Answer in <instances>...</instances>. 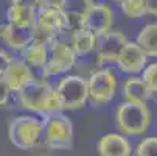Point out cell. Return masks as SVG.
I'll return each instance as SVG.
<instances>
[{
  "mask_svg": "<svg viewBox=\"0 0 157 156\" xmlns=\"http://www.w3.org/2000/svg\"><path fill=\"white\" fill-rule=\"evenodd\" d=\"M136 42L148 58H157V22L146 24L139 31Z\"/></svg>",
  "mask_w": 157,
  "mask_h": 156,
  "instance_id": "cell-19",
  "label": "cell"
},
{
  "mask_svg": "<svg viewBox=\"0 0 157 156\" xmlns=\"http://www.w3.org/2000/svg\"><path fill=\"white\" fill-rule=\"evenodd\" d=\"M98 154L100 156H131L132 147L131 142L121 133H107L98 141Z\"/></svg>",
  "mask_w": 157,
  "mask_h": 156,
  "instance_id": "cell-15",
  "label": "cell"
},
{
  "mask_svg": "<svg viewBox=\"0 0 157 156\" xmlns=\"http://www.w3.org/2000/svg\"><path fill=\"white\" fill-rule=\"evenodd\" d=\"M117 77L109 67H100L87 78L89 100L95 105H106L114 100L117 94Z\"/></svg>",
  "mask_w": 157,
  "mask_h": 156,
  "instance_id": "cell-7",
  "label": "cell"
},
{
  "mask_svg": "<svg viewBox=\"0 0 157 156\" xmlns=\"http://www.w3.org/2000/svg\"><path fill=\"white\" fill-rule=\"evenodd\" d=\"M8 138L11 144L20 150H31L40 145L42 119L34 114H20L10 122Z\"/></svg>",
  "mask_w": 157,
  "mask_h": 156,
  "instance_id": "cell-4",
  "label": "cell"
},
{
  "mask_svg": "<svg viewBox=\"0 0 157 156\" xmlns=\"http://www.w3.org/2000/svg\"><path fill=\"white\" fill-rule=\"evenodd\" d=\"M136 156H157V138H145L136 147Z\"/></svg>",
  "mask_w": 157,
  "mask_h": 156,
  "instance_id": "cell-23",
  "label": "cell"
},
{
  "mask_svg": "<svg viewBox=\"0 0 157 156\" xmlns=\"http://www.w3.org/2000/svg\"><path fill=\"white\" fill-rule=\"evenodd\" d=\"M34 36V25H14V24H6L0 30V38L3 44L16 52H22L28 44L33 42Z\"/></svg>",
  "mask_w": 157,
  "mask_h": 156,
  "instance_id": "cell-13",
  "label": "cell"
},
{
  "mask_svg": "<svg viewBox=\"0 0 157 156\" xmlns=\"http://www.w3.org/2000/svg\"><path fill=\"white\" fill-rule=\"evenodd\" d=\"M112 25H114V10L106 3H94L82 20V28L92 31L95 36L110 31Z\"/></svg>",
  "mask_w": 157,
  "mask_h": 156,
  "instance_id": "cell-10",
  "label": "cell"
},
{
  "mask_svg": "<svg viewBox=\"0 0 157 156\" xmlns=\"http://www.w3.org/2000/svg\"><path fill=\"white\" fill-rule=\"evenodd\" d=\"M94 3V0H58V5L67 22V30L81 28L87 11Z\"/></svg>",
  "mask_w": 157,
  "mask_h": 156,
  "instance_id": "cell-14",
  "label": "cell"
},
{
  "mask_svg": "<svg viewBox=\"0 0 157 156\" xmlns=\"http://www.w3.org/2000/svg\"><path fill=\"white\" fill-rule=\"evenodd\" d=\"M42 119V141L53 150H69L73 142V123L64 111L52 113Z\"/></svg>",
  "mask_w": 157,
  "mask_h": 156,
  "instance_id": "cell-3",
  "label": "cell"
},
{
  "mask_svg": "<svg viewBox=\"0 0 157 156\" xmlns=\"http://www.w3.org/2000/svg\"><path fill=\"white\" fill-rule=\"evenodd\" d=\"M34 27L55 36V38L61 31L67 30V22H65L64 13L61 11V8L58 5V0L56 2H47V0H44V3L37 8Z\"/></svg>",
  "mask_w": 157,
  "mask_h": 156,
  "instance_id": "cell-8",
  "label": "cell"
},
{
  "mask_svg": "<svg viewBox=\"0 0 157 156\" xmlns=\"http://www.w3.org/2000/svg\"><path fill=\"white\" fill-rule=\"evenodd\" d=\"M37 10L11 3L6 10V22L14 25H36Z\"/></svg>",
  "mask_w": 157,
  "mask_h": 156,
  "instance_id": "cell-20",
  "label": "cell"
},
{
  "mask_svg": "<svg viewBox=\"0 0 157 156\" xmlns=\"http://www.w3.org/2000/svg\"><path fill=\"white\" fill-rule=\"evenodd\" d=\"M120 10L129 19H139L146 14L145 0H121Z\"/></svg>",
  "mask_w": 157,
  "mask_h": 156,
  "instance_id": "cell-21",
  "label": "cell"
},
{
  "mask_svg": "<svg viewBox=\"0 0 157 156\" xmlns=\"http://www.w3.org/2000/svg\"><path fill=\"white\" fill-rule=\"evenodd\" d=\"M128 38L121 31H114L110 30L104 34L97 36V46H95V53H97V62L100 66L110 64L117 61L120 52L126 46Z\"/></svg>",
  "mask_w": 157,
  "mask_h": 156,
  "instance_id": "cell-9",
  "label": "cell"
},
{
  "mask_svg": "<svg viewBox=\"0 0 157 156\" xmlns=\"http://www.w3.org/2000/svg\"><path fill=\"white\" fill-rule=\"evenodd\" d=\"M70 31H61L48 46V58L47 64L42 69L44 78H48L53 75H62L72 70L76 62V55L70 46Z\"/></svg>",
  "mask_w": 157,
  "mask_h": 156,
  "instance_id": "cell-2",
  "label": "cell"
},
{
  "mask_svg": "<svg viewBox=\"0 0 157 156\" xmlns=\"http://www.w3.org/2000/svg\"><path fill=\"white\" fill-rule=\"evenodd\" d=\"M70 46L76 55V58L79 56H87L95 50L97 46V36L89 31L86 28H76L70 31Z\"/></svg>",
  "mask_w": 157,
  "mask_h": 156,
  "instance_id": "cell-16",
  "label": "cell"
},
{
  "mask_svg": "<svg viewBox=\"0 0 157 156\" xmlns=\"http://www.w3.org/2000/svg\"><path fill=\"white\" fill-rule=\"evenodd\" d=\"M17 98L22 108L39 117L62 111L56 87L48 83L47 78H34L33 81H30L17 92Z\"/></svg>",
  "mask_w": 157,
  "mask_h": 156,
  "instance_id": "cell-1",
  "label": "cell"
},
{
  "mask_svg": "<svg viewBox=\"0 0 157 156\" xmlns=\"http://www.w3.org/2000/svg\"><path fill=\"white\" fill-rule=\"evenodd\" d=\"M112 2H117V3H120V2H121V0H112Z\"/></svg>",
  "mask_w": 157,
  "mask_h": 156,
  "instance_id": "cell-28",
  "label": "cell"
},
{
  "mask_svg": "<svg viewBox=\"0 0 157 156\" xmlns=\"http://www.w3.org/2000/svg\"><path fill=\"white\" fill-rule=\"evenodd\" d=\"M11 3H14V5H22V6H30V8L37 10V8L44 3V0H11Z\"/></svg>",
  "mask_w": 157,
  "mask_h": 156,
  "instance_id": "cell-25",
  "label": "cell"
},
{
  "mask_svg": "<svg viewBox=\"0 0 157 156\" xmlns=\"http://www.w3.org/2000/svg\"><path fill=\"white\" fill-rule=\"evenodd\" d=\"M10 59H11L10 53H8L6 50H3V49H0V77L3 75V72H5V69H6Z\"/></svg>",
  "mask_w": 157,
  "mask_h": 156,
  "instance_id": "cell-26",
  "label": "cell"
},
{
  "mask_svg": "<svg viewBox=\"0 0 157 156\" xmlns=\"http://www.w3.org/2000/svg\"><path fill=\"white\" fill-rule=\"evenodd\" d=\"M115 123L121 134L140 136L149 128L151 109L146 103L123 102L115 109Z\"/></svg>",
  "mask_w": 157,
  "mask_h": 156,
  "instance_id": "cell-5",
  "label": "cell"
},
{
  "mask_svg": "<svg viewBox=\"0 0 157 156\" xmlns=\"http://www.w3.org/2000/svg\"><path fill=\"white\" fill-rule=\"evenodd\" d=\"M117 67L126 75H139L148 64V56L139 47L137 42H126V46L120 52L117 61Z\"/></svg>",
  "mask_w": 157,
  "mask_h": 156,
  "instance_id": "cell-11",
  "label": "cell"
},
{
  "mask_svg": "<svg viewBox=\"0 0 157 156\" xmlns=\"http://www.w3.org/2000/svg\"><path fill=\"white\" fill-rule=\"evenodd\" d=\"M55 87L62 111H78L89 102L87 78L81 75H65Z\"/></svg>",
  "mask_w": 157,
  "mask_h": 156,
  "instance_id": "cell-6",
  "label": "cell"
},
{
  "mask_svg": "<svg viewBox=\"0 0 157 156\" xmlns=\"http://www.w3.org/2000/svg\"><path fill=\"white\" fill-rule=\"evenodd\" d=\"M152 94L143 83L142 78L139 77H129L123 83V97L126 102L132 103H148L149 97Z\"/></svg>",
  "mask_w": 157,
  "mask_h": 156,
  "instance_id": "cell-17",
  "label": "cell"
},
{
  "mask_svg": "<svg viewBox=\"0 0 157 156\" xmlns=\"http://www.w3.org/2000/svg\"><path fill=\"white\" fill-rule=\"evenodd\" d=\"M10 95H11V89L8 87L5 80L0 77V108L5 106L10 102Z\"/></svg>",
  "mask_w": 157,
  "mask_h": 156,
  "instance_id": "cell-24",
  "label": "cell"
},
{
  "mask_svg": "<svg viewBox=\"0 0 157 156\" xmlns=\"http://www.w3.org/2000/svg\"><path fill=\"white\" fill-rule=\"evenodd\" d=\"M22 53V59H24L31 69H39L42 70L44 66L47 64V58H48V46H44L39 42H31L20 52Z\"/></svg>",
  "mask_w": 157,
  "mask_h": 156,
  "instance_id": "cell-18",
  "label": "cell"
},
{
  "mask_svg": "<svg viewBox=\"0 0 157 156\" xmlns=\"http://www.w3.org/2000/svg\"><path fill=\"white\" fill-rule=\"evenodd\" d=\"M145 6H146V14L157 17V0H145Z\"/></svg>",
  "mask_w": 157,
  "mask_h": 156,
  "instance_id": "cell-27",
  "label": "cell"
},
{
  "mask_svg": "<svg viewBox=\"0 0 157 156\" xmlns=\"http://www.w3.org/2000/svg\"><path fill=\"white\" fill-rule=\"evenodd\" d=\"M140 78L143 80V83L146 84L151 94H157V62L146 64L145 69L142 70Z\"/></svg>",
  "mask_w": 157,
  "mask_h": 156,
  "instance_id": "cell-22",
  "label": "cell"
},
{
  "mask_svg": "<svg viewBox=\"0 0 157 156\" xmlns=\"http://www.w3.org/2000/svg\"><path fill=\"white\" fill-rule=\"evenodd\" d=\"M2 78L5 80V83L11 89V92H19L22 87H25L36 77L33 74V69L22 58H13L11 56Z\"/></svg>",
  "mask_w": 157,
  "mask_h": 156,
  "instance_id": "cell-12",
  "label": "cell"
}]
</instances>
